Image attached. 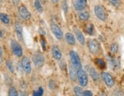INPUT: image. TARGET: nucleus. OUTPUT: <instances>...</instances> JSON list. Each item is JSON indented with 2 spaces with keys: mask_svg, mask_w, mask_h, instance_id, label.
<instances>
[{
  "mask_svg": "<svg viewBox=\"0 0 124 96\" xmlns=\"http://www.w3.org/2000/svg\"><path fill=\"white\" fill-rule=\"evenodd\" d=\"M87 47H88L89 51L91 52L92 54L97 55L101 52V45H100V43L96 39H93V38L88 39Z\"/></svg>",
  "mask_w": 124,
  "mask_h": 96,
  "instance_id": "f257e3e1",
  "label": "nucleus"
},
{
  "mask_svg": "<svg viewBox=\"0 0 124 96\" xmlns=\"http://www.w3.org/2000/svg\"><path fill=\"white\" fill-rule=\"evenodd\" d=\"M70 61L71 63L74 65V66L78 70H80L82 69V65H81V61H80V59L78 55V54L74 51H70Z\"/></svg>",
  "mask_w": 124,
  "mask_h": 96,
  "instance_id": "f03ea898",
  "label": "nucleus"
},
{
  "mask_svg": "<svg viewBox=\"0 0 124 96\" xmlns=\"http://www.w3.org/2000/svg\"><path fill=\"white\" fill-rule=\"evenodd\" d=\"M11 48H12V50L13 52L14 55H16L17 57L20 58L23 55L22 47L21 46V45L19 44V43H18V42H16V40H12Z\"/></svg>",
  "mask_w": 124,
  "mask_h": 96,
  "instance_id": "7ed1b4c3",
  "label": "nucleus"
},
{
  "mask_svg": "<svg viewBox=\"0 0 124 96\" xmlns=\"http://www.w3.org/2000/svg\"><path fill=\"white\" fill-rule=\"evenodd\" d=\"M78 79L81 86H83V87L87 86L88 83V76L87 72L84 69H81L78 71Z\"/></svg>",
  "mask_w": 124,
  "mask_h": 96,
  "instance_id": "20e7f679",
  "label": "nucleus"
},
{
  "mask_svg": "<svg viewBox=\"0 0 124 96\" xmlns=\"http://www.w3.org/2000/svg\"><path fill=\"white\" fill-rule=\"evenodd\" d=\"M21 66L24 71L27 74L29 75L31 71V61L30 59H28L27 56H24L22 57V61H21Z\"/></svg>",
  "mask_w": 124,
  "mask_h": 96,
  "instance_id": "39448f33",
  "label": "nucleus"
},
{
  "mask_svg": "<svg viewBox=\"0 0 124 96\" xmlns=\"http://www.w3.org/2000/svg\"><path fill=\"white\" fill-rule=\"evenodd\" d=\"M101 77L103 80V81L105 82V84L107 85V87L109 88H112L113 86H114V84H115V81H114L113 77L107 72H103L101 73Z\"/></svg>",
  "mask_w": 124,
  "mask_h": 96,
  "instance_id": "423d86ee",
  "label": "nucleus"
},
{
  "mask_svg": "<svg viewBox=\"0 0 124 96\" xmlns=\"http://www.w3.org/2000/svg\"><path fill=\"white\" fill-rule=\"evenodd\" d=\"M18 15L19 16L24 19V20H29L31 18V13L28 10L27 8L24 6V5H22L18 9Z\"/></svg>",
  "mask_w": 124,
  "mask_h": 96,
  "instance_id": "0eeeda50",
  "label": "nucleus"
},
{
  "mask_svg": "<svg viewBox=\"0 0 124 96\" xmlns=\"http://www.w3.org/2000/svg\"><path fill=\"white\" fill-rule=\"evenodd\" d=\"M51 30L57 39L61 40L62 38H63L64 37L63 32H62L61 28L58 26H57L56 24H54V23L51 24Z\"/></svg>",
  "mask_w": 124,
  "mask_h": 96,
  "instance_id": "6e6552de",
  "label": "nucleus"
},
{
  "mask_svg": "<svg viewBox=\"0 0 124 96\" xmlns=\"http://www.w3.org/2000/svg\"><path fill=\"white\" fill-rule=\"evenodd\" d=\"M32 61L36 67H41L45 62V58L41 52H36L32 57Z\"/></svg>",
  "mask_w": 124,
  "mask_h": 96,
  "instance_id": "1a4fd4ad",
  "label": "nucleus"
},
{
  "mask_svg": "<svg viewBox=\"0 0 124 96\" xmlns=\"http://www.w3.org/2000/svg\"><path fill=\"white\" fill-rule=\"evenodd\" d=\"M94 13L96 16L101 21H105L107 18V16H106V12H105L104 9L102 6H95L94 7Z\"/></svg>",
  "mask_w": 124,
  "mask_h": 96,
  "instance_id": "9d476101",
  "label": "nucleus"
},
{
  "mask_svg": "<svg viewBox=\"0 0 124 96\" xmlns=\"http://www.w3.org/2000/svg\"><path fill=\"white\" fill-rule=\"evenodd\" d=\"M73 5L76 11L81 12L87 6V0H74Z\"/></svg>",
  "mask_w": 124,
  "mask_h": 96,
  "instance_id": "9b49d317",
  "label": "nucleus"
},
{
  "mask_svg": "<svg viewBox=\"0 0 124 96\" xmlns=\"http://www.w3.org/2000/svg\"><path fill=\"white\" fill-rule=\"evenodd\" d=\"M51 55L54 59H55L58 61L61 60L62 58V52L59 49V47L57 45H54L51 48Z\"/></svg>",
  "mask_w": 124,
  "mask_h": 96,
  "instance_id": "f8f14e48",
  "label": "nucleus"
},
{
  "mask_svg": "<svg viewBox=\"0 0 124 96\" xmlns=\"http://www.w3.org/2000/svg\"><path fill=\"white\" fill-rule=\"evenodd\" d=\"M78 69L74 66V65L71 63L69 64V75L70 78L73 81H76L78 79Z\"/></svg>",
  "mask_w": 124,
  "mask_h": 96,
  "instance_id": "ddd939ff",
  "label": "nucleus"
},
{
  "mask_svg": "<svg viewBox=\"0 0 124 96\" xmlns=\"http://www.w3.org/2000/svg\"><path fill=\"white\" fill-rule=\"evenodd\" d=\"M15 30H16V35L18 38V40L22 41L23 38V32H22V28L18 22H15Z\"/></svg>",
  "mask_w": 124,
  "mask_h": 96,
  "instance_id": "4468645a",
  "label": "nucleus"
},
{
  "mask_svg": "<svg viewBox=\"0 0 124 96\" xmlns=\"http://www.w3.org/2000/svg\"><path fill=\"white\" fill-rule=\"evenodd\" d=\"M109 60V63L112 69H117L120 68V62L119 61L113 57H107Z\"/></svg>",
  "mask_w": 124,
  "mask_h": 96,
  "instance_id": "2eb2a0df",
  "label": "nucleus"
},
{
  "mask_svg": "<svg viewBox=\"0 0 124 96\" xmlns=\"http://www.w3.org/2000/svg\"><path fill=\"white\" fill-rule=\"evenodd\" d=\"M74 34H75V36L77 38V39L79 42L80 44L84 45L85 43V38H84V35L82 34V32L79 29H78V28H76V29H74Z\"/></svg>",
  "mask_w": 124,
  "mask_h": 96,
  "instance_id": "dca6fc26",
  "label": "nucleus"
},
{
  "mask_svg": "<svg viewBox=\"0 0 124 96\" xmlns=\"http://www.w3.org/2000/svg\"><path fill=\"white\" fill-rule=\"evenodd\" d=\"M65 40H66L67 43H68V44L70 45H75V42H76L75 37L74 36L73 34H71L70 32H68L65 34Z\"/></svg>",
  "mask_w": 124,
  "mask_h": 96,
  "instance_id": "f3484780",
  "label": "nucleus"
},
{
  "mask_svg": "<svg viewBox=\"0 0 124 96\" xmlns=\"http://www.w3.org/2000/svg\"><path fill=\"white\" fill-rule=\"evenodd\" d=\"M89 73H90V77H91L93 81H97L100 80V75L94 68H90V69L89 70Z\"/></svg>",
  "mask_w": 124,
  "mask_h": 96,
  "instance_id": "a211bd4d",
  "label": "nucleus"
},
{
  "mask_svg": "<svg viewBox=\"0 0 124 96\" xmlns=\"http://www.w3.org/2000/svg\"><path fill=\"white\" fill-rule=\"evenodd\" d=\"M78 17L80 18V20H81V21H87V20H88L89 18H90V14H89L88 12H86V11L83 12V11H81L80 12H79Z\"/></svg>",
  "mask_w": 124,
  "mask_h": 96,
  "instance_id": "6ab92c4d",
  "label": "nucleus"
},
{
  "mask_svg": "<svg viewBox=\"0 0 124 96\" xmlns=\"http://www.w3.org/2000/svg\"><path fill=\"white\" fill-rule=\"evenodd\" d=\"M34 6L36 9V10L39 13L43 12V6L41 5V2H40V0H35L34 1Z\"/></svg>",
  "mask_w": 124,
  "mask_h": 96,
  "instance_id": "aec40b11",
  "label": "nucleus"
},
{
  "mask_svg": "<svg viewBox=\"0 0 124 96\" xmlns=\"http://www.w3.org/2000/svg\"><path fill=\"white\" fill-rule=\"evenodd\" d=\"M74 92L76 96H84V91L80 86H75L74 88Z\"/></svg>",
  "mask_w": 124,
  "mask_h": 96,
  "instance_id": "412c9836",
  "label": "nucleus"
},
{
  "mask_svg": "<svg viewBox=\"0 0 124 96\" xmlns=\"http://www.w3.org/2000/svg\"><path fill=\"white\" fill-rule=\"evenodd\" d=\"M8 96H18V92L17 89L14 87V86H12L8 88Z\"/></svg>",
  "mask_w": 124,
  "mask_h": 96,
  "instance_id": "4be33fe9",
  "label": "nucleus"
},
{
  "mask_svg": "<svg viewBox=\"0 0 124 96\" xmlns=\"http://www.w3.org/2000/svg\"><path fill=\"white\" fill-rule=\"evenodd\" d=\"M6 67L8 68V71H10L11 73H15V68H14V66H13V65H12V63L11 62V61H9V60H7L6 61Z\"/></svg>",
  "mask_w": 124,
  "mask_h": 96,
  "instance_id": "5701e85b",
  "label": "nucleus"
},
{
  "mask_svg": "<svg viewBox=\"0 0 124 96\" xmlns=\"http://www.w3.org/2000/svg\"><path fill=\"white\" fill-rule=\"evenodd\" d=\"M0 18H1L2 22L4 24H6V25H8V24L9 23V18H8V16L6 15V14L2 12L1 14H0Z\"/></svg>",
  "mask_w": 124,
  "mask_h": 96,
  "instance_id": "b1692460",
  "label": "nucleus"
},
{
  "mask_svg": "<svg viewBox=\"0 0 124 96\" xmlns=\"http://www.w3.org/2000/svg\"><path fill=\"white\" fill-rule=\"evenodd\" d=\"M85 30H86V32H87V33H88L89 35H93V30H94L93 25V24H88V25L86 26Z\"/></svg>",
  "mask_w": 124,
  "mask_h": 96,
  "instance_id": "393cba45",
  "label": "nucleus"
},
{
  "mask_svg": "<svg viewBox=\"0 0 124 96\" xmlns=\"http://www.w3.org/2000/svg\"><path fill=\"white\" fill-rule=\"evenodd\" d=\"M118 49H119V47H118V45L116 44V43H113V44H111L110 52L113 54H116L117 52H118Z\"/></svg>",
  "mask_w": 124,
  "mask_h": 96,
  "instance_id": "a878e982",
  "label": "nucleus"
},
{
  "mask_svg": "<svg viewBox=\"0 0 124 96\" xmlns=\"http://www.w3.org/2000/svg\"><path fill=\"white\" fill-rule=\"evenodd\" d=\"M95 61H96V63L99 65V67L101 69H104L105 67H106V65H105V62L101 59H97L96 60H95Z\"/></svg>",
  "mask_w": 124,
  "mask_h": 96,
  "instance_id": "bb28decb",
  "label": "nucleus"
},
{
  "mask_svg": "<svg viewBox=\"0 0 124 96\" xmlns=\"http://www.w3.org/2000/svg\"><path fill=\"white\" fill-rule=\"evenodd\" d=\"M108 1L110 2L113 6H115V7H118V6H120V0H108Z\"/></svg>",
  "mask_w": 124,
  "mask_h": 96,
  "instance_id": "cd10ccee",
  "label": "nucleus"
},
{
  "mask_svg": "<svg viewBox=\"0 0 124 96\" xmlns=\"http://www.w3.org/2000/svg\"><path fill=\"white\" fill-rule=\"evenodd\" d=\"M43 92H44L43 88L41 87H40L39 89H38V91H36V92H34L33 96H41L43 95Z\"/></svg>",
  "mask_w": 124,
  "mask_h": 96,
  "instance_id": "c85d7f7f",
  "label": "nucleus"
},
{
  "mask_svg": "<svg viewBox=\"0 0 124 96\" xmlns=\"http://www.w3.org/2000/svg\"><path fill=\"white\" fill-rule=\"evenodd\" d=\"M84 96H93V94L91 92V91L87 90V91H84Z\"/></svg>",
  "mask_w": 124,
  "mask_h": 96,
  "instance_id": "c756f323",
  "label": "nucleus"
},
{
  "mask_svg": "<svg viewBox=\"0 0 124 96\" xmlns=\"http://www.w3.org/2000/svg\"><path fill=\"white\" fill-rule=\"evenodd\" d=\"M41 43L42 45L43 49H44V50H45V40L43 38H41Z\"/></svg>",
  "mask_w": 124,
  "mask_h": 96,
  "instance_id": "7c9ffc66",
  "label": "nucleus"
},
{
  "mask_svg": "<svg viewBox=\"0 0 124 96\" xmlns=\"http://www.w3.org/2000/svg\"><path fill=\"white\" fill-rule=\"evenodd\" d=\"M20 0H12V2L14 4V6H17V5L19 3Z\"/></svg>",
  "mask_w": 124,
  "mask_h": 96,
  "instance_id": "2f4dec72",
  "label": "nucleus"
},
{
  "mask_svg": "<svg viewBox=\"0 0 124 96\" xmlns=\"http://www.w3.org/2000/svg\"><path fill=\"white\" fill-rule=\"evenodd\" d=\"M0 52H1V61H2V55H3V51H2V49L1 48V49H0Z\"/></svg>",
  "mask_w": 124,
  "mask_h": 96,
  "instance_id": "473e14b6",
  "label": "nucleus"
},
{
  "mask_svg": "<svg viewBox=\"0 0 124 96\" xmlns=\"http://www.w3.org/2000/svg\"><path fill=\"white\" fill-rule=\"evenodd\" d=\"M115 96H123V94H122L120 92H117V93L116 94Z\"/></svg>",
  "mask_w": 124,
  "mask_h": 96,
  "instance_id": "72a5a7b5",
  "label": "nucleus"
},
{
  "mask_svg": "<svg viewBox=\"0 0 124 96\" xmlns=\"http://www.w3.org/2000/svg\"><path fill=\"white\" fill-rule=\"evenodd\" d=\"M51 1L53 2V3H57V2L59 1V0H51Z\"/></svg>",
  "mask_w": 124,
  "mask_h": 96,
  "instance_id": "f704fd0d",
  "label": "nucleus"
},
{
  "mask_svg": "<svg viewBox=\"0 0 124 96\" xmlns=\"http://www.w3.org/2000/svg\"><path fill=\"white\" fill-rule=\"evenodd\" d=\"M1 38H3V34H2V30H1Z\"/></svg>",
  "mask_w": 124,
  "mask_h": 96,
  "instance_id": "c9c22d12",
  "label": "nucleus"
}]
</instances>
